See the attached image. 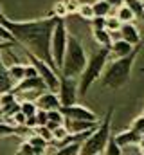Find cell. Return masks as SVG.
I'll list each match as a JSON object with an SVG mask.
<instances>
[{"mask_svg":"<svg viewBox=\"0 0 144 155\" xmlns=\"http://www.w3.org/2000/svg\"><path fill=\"white\" fill-rule=\"evenodd\" d=\"M60 20L61 18L49 15L45 18L20 22V20H9L4 15L0 18V24L15 36L16 43L22 45L25 49V52L47 61L56 71V63H54L52 54H51V38H52V31H54V27H56V24Z\"/></svg>","mask_w":144,"mask_h":155,"instance_id":"1","label":"cell"},{"mask_svg":"<svg viewBox=\"0 0 144 155\" xmlns=\"http://www.w3.org/2000/svg\"><path fill=\"white\" fill-rule=\"evenodd\" d=\"M141 45H135V49L132 51L130 56H124L121 60H112L108 61V65L103 71V76H101V87L103 88H112V90H119L123 88L128 79L132 76V69H133V63L139 56V51H141Z\"/></svg>","mask_w":144,"mask_h":155,"instance_id":"2","label":"cell"},{"mask_svg":"<svg viewBox=\"0 0 144 155\" xmlns=\"http://www.w3.org/2000/svg\"><path fill=\"white\" fill-rule=\"evenodd\" d=\"M110 61V52L105 47H99L87 61L85 71L81 72V76L77 78V96H85L88 92V88L103 76V71Z\"/></svg>","mask_w":144,"mask_h":155,"instance_id":"3","label":"cell"},{"mask_svg":"<svg viewBox=\"0 0 144 155\" xmlns=\"http://www.w3.org/2000/svg\"><path fill=\"white\" fill-rule=\"evenodd\" d=\"M87 52H85V47L76 36L69 35V43H67V51H65V56H63V63H61V69H60V76L65 78H79L81 72L85 71L87 67Z\"/></svg>","mask_w":144,"mask_h":155,"instance_id":"4","label":"cell"},{"mask_svg":"<svg viewBox=\"0 0 144 155\" xmlns=\"http://www.w3.org/2000/svg\"><path fill=\"white\" fill-rule=\"evenodd\" d=\"M112 116H113V108H110L106 112V116H105V119L99 121V126L92 132V135L81 143L79 155H96L105 152L108 141L112 137Z\"/></svg>","mask_w":144,"mask_h":155,"instance_id":"5","label":"cell"},{"mask_svg":"<svg viewBox=\"0 0 144 155\" xmlns=\"http://www.w3.org/2000/svg\"><path fill=\"white\" fill-rule=\"evenodd\" d=\"M67 43H69V31H67V25H65V20L61 18L54 31H52V38H51V54H52V60L56 63V71L60 72L61 69V63H63V56H65V51H67Z\"/></svg>","mask_w":144,"mask_h":155,"instance_id":"6","label":"cell"},{"mask_svg":"<svg viewBox=\"0 0 144 155\" xmlns=\"http://www.w3.org/2000/svg\"><path fill=\"white\" fill-rule=\"evenodd\" d=\"M27 58L31 60V65H34V69L38 71V76L43 79V83H45L47 90H51V92H58V87H60V78H58V72H56V71H54L47 61H43V60L36 58V56L29 54V52H27Z\"/></svg>","mask_w":144,"mask_h":155,"instance_id":"7","label":"cell"},{"mask_svg":"<svg viewBox=\"0 0 144 155\" xmlns=\"http://www.w3.org/2000/svg\"><path fill=\"white\" fill-rule=\"evenodd\" d=\"M60 78V87H58V97L61 107H69L74 105L77 99V83L74 78H65V76H58Z\"/></svg>","mask_w":144,"mask_h":155,"instance_id":"8","label":"cell"},{"mask_svg":"<svg viewBox=\"0 0 144 155\" xmlns=\"http://www.w3.org/2000/svg\"><path fill=\"white\" fill-rule=\"evenodd\" d=\"M60 110L65 116V119H69V121H99L96 112H92L88 107L79 105V103H74V105H69V107H61Z\"/></svg>","mask_w":144,"mask_h":155,"instance_id":"9","label":"cell"},{"mask_svg":"<svg viewBox=\"0 0 144 155\" xmlns=\"http://www.w3.org/2000/svg\"><path fill=\"white\" fill-rule=\"evenodd\" d=\"M43 90H47L43 79L40 76H36V78H24L20 83L15 85V88L11 92L16 96V94H24V92H43Z\"/></svg>","mask_w":144,"mask_h":155,"instance_id":"10","label":"cell"},{"mask_svg":"<svg viewBox=\"0 0 144 155\" xmlns=\"http://www.w3.org/2000/svg\"><path fill=\"white\" fill-rule=\"evenodd\" d=\"M36 107L40 108V110H58V108H61V103H60V97H58V94L56 92H51V90H43L40 96H38V99H36Z\"/></svg>","mask_w":144,"mask_h":155,"instance_id":"11","label":"cell"},{"mask_svg":"<svg viewBox=\"0 0 144 155\" xmlns=\"http://www.w3.org/2000/svg\"><path fill=\"white\" fill-rule=\"evenodd\" d=\"M133 49H135V47L130 45V43L124 41V40H121V38L113 40V43H112L110 49H108V52H110V61H112V60H121V58H124V56H130Z\"/></svg>","mask_w":144,"mask_h":155,"instance_id":"12","label":"cell"},{"mask_svg":"<svg viewBox=\"0 0 144 155\" xmlns=\"http://www.w3.org/2000/svg\"><path fill=\"white\" fill-rule=\"evenodd\" d=\"M113 141H115L117 146H121V148H128V146H137L139 141H141V135L135 134L132 128H128V130H124V132L115 134V135H113Z\"/></svg>","mask_w":144,"mask_h":155,"instance_id":"13","label":"cell"},{"mask_svg":"<svg viewBox=\"0 0 144 155\" xmlns=\"http://www.w3.org/2000/svg\"><path fill=\"white\" fill-rule=\"evenodd\" d=\"M119 35H121V40L128 41V43L133 45V47L139 45V43H142L141 33H139V29H137L135 24H123L121 29H119Z\"/></svg>","mask_w":144,"mask_h":155,"instance_id":"14","label":"cell"},{"mask_svg":"<svg viewBox=\"0 0 144 155\" xmlns=\"http://www.w3.org/2000/svg\"><path fill=\"white\" fill-rule=\"evenodd\" d=\"M99 126V121H69L65 119V128L69 134H83L88 130H96Z\"/></svg>","mask_w":144,"mask_h":155,"instance_id":"15","label":"cell"},{"mask_svg":"<svg viewBox=\"0 0 144 155\" xmlns=\"http://www.w3.org/2000/svg\"><path fill=\"white\" fill-rule=\"evenodd\" d=\"M15 88V81H13V78L9 76V71H7V67L2 63V60H0V94H4V92H11Z\"/></svg>","mask_w":144,"mask_h":155,"instance_id":"16","label":"cell"},{"mask_svg":"<svg viewBox=\"0 0 144 155\" xmlns=\"http://www.w3.org/2000/svg\"><path fill=\"white\" fill-rule=\"evenodd\" d=\"M25 130V126H15L11 123H7L5 119H0V137H9V135H22Z\"/></svg>","mask_w":144,"mask_h":155,"instance_id":"17","label":"cell"},{"mask_svg":"<svg viewBox=\"0 0 144 155\" xmlns=\"http://www.w3.org/2000/svg\"><path fill=\"white\" fill-rule=\"evenodd\" d=\"M92 33H94V40L97 41L99 47L110 49V45L113 43V36H112L110 31H106V29H92Z\"/></svg>","mask_w":144,"mask_h":155,"instance_id":"18","label":"cell"},{"mask_svg":"<svg viewBox=\"0 0 144 155\" xmlns=\"http://www.w3.org/2000/svg\"><path fill=\"white\" fill-rule=\"evenodd\" d=\"M115 18L121 22V24H133V20H135V15H133V11L124 4V5H121L119 9H117V13H115Z\"/></svg>","mask_w":144,"mask_h":155,"instance_id":"19","label":"cell"},{"mask_svg":"<svg viewBox=\"0 0 144 155\" xmlns=\"http://www.w3.org/2000/svg\"><path fill=\"white\" fill-rule=\"evenodd\" d=\"M7 71H9V76L13 78L15 85H16V83H20V81L25 78V65H24V63L15 61L11 67H7Z\"/></svg>","mask_w":144,"mask_h":155,"instance_id":"20","label":"cell"},{"mask_svg":"<svg viewBox=\"0 0 144 155\" xmlns=\"http://www.w3.org/2000/svg\"><path fill=\"white\" fill-rule=\"evenodd\" d=\"M81 152V143H69V144H61L54 155H79Z\"/></svg>","mask_w":144,"mask_h":155,"instance_id":"21","label":"cell"},{"mask_svg":"<svg viewBox=\"0 0 144 155\" xmlns=\"http://www.w3.org/2000/svg\"><path fill=\"white\" fill-rule=\"evenodd\" d=\"M92 7H94V15H96V16L106 18V16H110V13H112V7L108 5L105 0H96V2L92 4Z\"/></svg>","mask_w":144,"mask_h":155,"instance_id":"22","label":"cell"},{"mask_svg":"<svg viewBox=\"0 0 144 155\" xmlns=\"http://www.w3.org/2000/svg\"><path fill=\"white\" fill-rule=\"evenodd\" d=\"M16 112H20V103L18 101H13V103H9L5 107H0V116L4 117V119L13 117Z\"/></svg>","mask_w":144,"mask_h":155,"instance_id":"23","label":"cell"},{"mask_svg":"<svg viewBox=\"0 0 144 155\" xmlns=\"http://www.w3.org/2000/svg\"><path fill=\"white\" fill-rule=\"evenodd\" d=\"M20 112H22L25 117L36 116V112H38V107H36L34 101H29V99H25V101H22V103H20Z\"/></svg>","mask_w":144,"mask_h":155,"instance_id":"24","label":"cell"},{"mask_svg":"<svg viewBox=\"0 0 144 155\" xmlns=\"http://www.w3.org/2000/svg\"><path fill=\"white\" fill-rule=\"evenodd\" d=\"M77 15L83 18V20H92L96 15H94V7H92V4H81L79 5V9H77Z\"/></svg>","mask_w":144,"mask_h":155,"instance_id":"25","label":"cell"},{"mask_svg":"<svg viewBox=\"0 0 144 155\" xmlns=\"http://www.w3.org/2000/svg\"><path fill=\"white\" fill-rule=\"evenodd\" d=\"M124 4L133 11V15H135V18H142V0H124Z\"/></svg>","mask_w":144,"mask_h":155,"instance_id":"26","label":"cell"},{"mask_svg":"<svg viewBox=\"0 0 144 155\" xmlns=\"http://www.w3.org/2000/svg\"><path fill=\"white\" fill-rule=\"evenodd\" d=\"M33 132H34L36 135H40L45 143H52V141H54V137H52V130H49L47 126H36V128H33Z\"/></svg>","mask_w":144,"mask_h":155,"instance_id":"27","label":"cell"},{"mask_svg":"<svg viewBox=\"0 0 144 155\" xmlns=\"http://www.w3.org/2000/svg\"><path fill=\"white\" fill-rule=\"evenodd\" d=\"M103 155H123V148L115 144L113 135L110 137V141H108V144H106V148H105V152H103Z\"/></svg>","mask_w":144,"mask_h":155,"instance_id":"28","label":"cell"},{"mask_svg":"<svg viewBox=\"0 0 144 155\" xmlns=\"http://www.w3.org/2000/svg\"><path fill=\"white\" fill-rule=\"evenodd\" d=\"M67 135H69V130L65 128V124H61V126H58V128L52 130V137H54V141H56L58 144H60L61 141H65Z\"/></svg>","mask_w":144,"mask_h":155,"instance_id":"29","label":"cell"},{"mask_svg":"<svg viewBox=\"0 0 144 155\" xmlns=\"http://www.w3.org/2000/svg\"><path fill=\"white\" fill-rule=\"evenodd\" d=\"M121 22L115 18V16H106V24H105V29L110 31V33H119V29H121Z\"/></svg>","mask_w":144,"mask_h":155,"instance_id":"30","label":"cell"},{"mask_svg":"<svg viewBox=\"0 0 144 155\" xmlns=\"http://www.w3.org/2000/svg\"><path fill=\"white\" fill-rule=\"evenodd\" d=\"M0 41H2V43H9V45H18L16 40H15V36H13L2 24H0Z\"/></svg>","mask_w":144,"mask_h":155,"instance_id":"31","label":"cell"},{"mask_svg":"<svg viewBox=\"0 0 144 155\" xmlns=\"http://www.w3.org/2000/svg\"><path fill=\"white\" fill-rule=\"evenodd\" d=\"M51 15H52V16H58V18H65V16L69 15V13H67V7H65V2H63V0H61V2H56Z\"/></svg>","mask_w":144,"mask_h":155,"instance_id":"32","label":"cell"},{"mask_svg":"<svg viewBox=\"0 0 144 155\" xmlns=\"http://www.w3.org/2000/svg\"><path fill=\"white\" fill-rule=\"evenodd\" d=\"M135 134H139V135H144V114H141L139 117H135L133 121H132V126H130Z\"/></svg>","mask_w":144,"mask_h":155,"instance_id":"33","label":"cell"},{"mask_svg":"<svg viewBox=\"0 0 144 155\" xmlns=\"http://www.w3.org/2000/svg\"><path fill=\"white\" fill-rule=\"evenodd\" d=\"M33 148H40V150H47V144L49 143H45L40 135H36V134H33V137H29V141H27Z\"/></svg>","mask_w":144,"mask_h":155,"instance_id":"34","label":"cell"},{"mask_svg":"<svg viewBox=\"0 0 144 155\" xmlns=\"http://www.w3.org/2000/svg\"><path fill=\"white\" fill-rule=\"evenodd\" d=\"M16 155H36V152H34V148L25 141V143H22V144H20V148H18Z\"/></svg>","mask_w":144,"mask_h":155,"instance_id":"35","label":"cell"},{"mask_svg":"<svg viewBox=\"0 0 144 155\" xmlns=\"http://www.w3.org/2000/svg\"><path fill=\"white\" fill-rule=\"evenodd\" d=\"M13 101H16V96H15L13 92H4V94H0V107H5V105H9V103H13Z\"/></svg>","mask_w":144,"mask_h":155,"instance_id":"36","label":"cell"},{"mask_svg":"<svg viewBox=\"0 0 144 155\" xmlns=\"http://www.w3.org/2000/svg\"><path fill=\"white\" fill-rule=\"evenodd\" d=\"M63 2H65V7H67V13L69 15H76L77 9H79V5H81L77 0H63Z\"/></svg>","mask_w":144,"mask_h":155,"instance_id":"37","label":"cell"},{"mask_svg":"<svg viewBox=\"0 0 144 155\" xmlns=\"http://www.w3.org/2000/svg\"><path fill=\"white\" fill-rule=\"evenodd\" d=\"M36 123H38V126H47V123H49L47 110H40L38 108V112H36Z\"/></svg>","mask_w":144,"mask_h":155,"instance_id":"38","label":"cell"},{"mask_svg":"<svg viewBox=\"0 0 144 155\" xmlns=\"http://www.w3.org/2000/svg\"><path fill=\"white\" fill-rule=\"evenodd\" d=\"M90 24H92V29H105L106 18H103V16H94V18L90 20Z\"/></svg>","mask_w":144,"mask_h":155,"instance_id":"39","label":"cell"},{"mask_svg":"<svg viewBox=\"0 0 144 155\" xmlns=\"http://www.w3.org/2000/svg\"><path fill=\"white\" fill-rule=\"evenodd\" d=\"M38 71L34 69V65H25V78H36Z\"/></svg>","mask_w":144,"mask_h":155,"instance_id":"40","label":"cell"},{"mask_svg":"<svg viewBox=\"0 0 144 155\" xmlns=\"http://www.w3.org/2000/svg\"><path fill=\"white\" fill-rule=\"evenodd\" d=\"M105 2H106L112 9H119L121 5H124V0H105Z\"/></svg>","mask_w":144,"mask_h":155,"instance_id":"41","label":"cell"},{"mask_svg":"<svg viewBox=\"0 0 144 155\" xmlns=\"http://www.w3.org/2000/svg\"><path fill=\"white\" fill-rule=\"evenodd\" d=\"M137 146H139V153L144 155V135H141V141H139V144H137Z\"/></svg>","mask_w":144,"mask_h":155,"instance_id":"42","label":"cell"},{"mask_svg":"<svg viewBox=\"0 0 144 155\" xmlns=\"http://www.w3.org/2000/svg\"><path fill=\"white\" fill-rule=\"evenodd\" d=\"M9 47H11L9 43H2V41H0V49H9Z\"/></svg>","mask_w":144,"mask_h":155,"instance_id":"43","label":"cell"},{"mask_svg":"<svg viewBox=\"0 0 144 155\" xmlns=\"http://www.w3.org/2000/svg\"><path fill=\"white\" fill-rule=\"evenodd\" d=\"M2 16H4V13H2V9H0V18H2Z\"/></svg>","mask_w":144,"mask_h":155,"instance_id":"44","label":"cell"},{"mask_svg":"<svg viewBox=\"0 0 144 155\" xmlns=\"http://www.w3.org/2000/svg\"><path fill=\"white\" fill-rule=\"evenodd\" d=\"M96 155H103V153H96Z\"/></svg>","mask_w":144,"mask_h":155,"instance_id":"45","label":"cell"}]
</instances>
